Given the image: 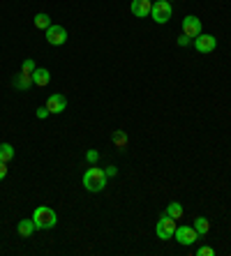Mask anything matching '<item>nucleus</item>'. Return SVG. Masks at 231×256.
Segmentation results:
<instances>
[{"label": "nucleus", "instance_id": "f257e3e1", "mask_svg": "<svg viewBox=\"0 0 231 256\" xmlns=\"http://www.w3.org/2000/svg\"><path fill=\"white\" fill-rule=\"evenodd\" d=\"M84 187L88 192H102L106 187V173L100 166H90L84 173Z\"/></svg>", "mask_w": 231, "mask_h": 256}, {"label": "nucleus", "instance_id": "f03ea898", "mask_svg": "<svg viewBox=\"0 0 231 256\" xmlns=\"http://www.w3.org/2000/svg\"><path fill=\"white\" fill-rule=\"evenodd\" d=\"M32 222H35L37 228H54L56 222H58V214H56V210L49 208V206H40V208H35V212H32Z\"/></svg>", "mask_w": 231, "mask_h": 256}, {"label": "nucleus", "instance_id": "7ed1b4c3", "mask_svg": "<svg viewBox=\"0 0 231 256\" xmlns=\"http://www.w3.org/2000/svg\"><path fill=\"white\" fill-rule=\"evenodd\" d=\"M155 233H158V238H162V240H171L174 238V233H176V220L164 212L162 217H160Z\"/></svg>", "mask_w": 231, "mask_h": 256}, {"label": "nucleus", "instance_id": "20e7f679", "mask_svg": "<svg viewBox=\"0 0 231 256\" xmlns=\"http://www.w3.org/2000/svg\"><path fill=\"white\" fill-rule=\"evenodd\" d=\"M152 21L155 24H166L171 18V2L169 0H158V2H152Z\"/></svg>", "mask_w": 231, "mask_h": 256}, {"label": "nucleus", "instance_id": "39448f33", "mask_svg": "<svg viewBox=\"0 0 231 256\" xmlns=\"http://www.w3.org/2000/svg\"><path fill=\"white\" fill-rule=\"evenodd\" d=\"M44 32H46V42H49L51 46H62V44L67 42V30L62 28V26L51 24L49 30H44Z\"/></svg>", "mask_w": 231, "mask_h": 256}, {"label": "nucleus", "instance_id": "423d86ee", "mask_svg": "<svg viewBox=\"0 0 231 256\" xmlns=\"http://www.w3.org/2000/svg\"><path fill=\"white\" fill-rule=\"evenodd\" d=\"M215 46H218V40L213 35H208V32H201V35L194 37V48L199 54H213Z\"/></svg>", "mask_w": 231, "mask_h": 256}, {"label": "nucleus", "instance_id": "0eeeda50", "mask_svg": "<svg viewBox=\"0 0 231 256\" xmlns=\"http://www.w3.org/2000/svg\"><path fill=\"white\" fill-rule=\"evenodd\" d=\"M174 238H176L180 244H194L196 240H199V233L194 231V226H176Z\"/></svg>", "mask_w": 231, "mask_h": 256}, {"label": "nucleus", "instance_id": "6e6552de", "mask_svg": "<svg viewBox=\"0 0 231 256\" xmlns=\"http://www.w3.org/2000/svg\"><path fill=\"white\" fill-rule=\"evenodd\" d=\"M44 106L49 108V114H62V111L67 108V97L60 95V92H56V95H51L49 100H46Z\"/></svg>", "mask_w": 231, "mask_h": 256}, {"label": "nucleus", "instance_id": "1a4fd4ad", "mask_svg": "<svg viewBox=\"0 0 231 256\" xmlns=\"http://www.w3.org/2000/svg\"><path fill=\"white\" fill-rule=\"evenodd\" d=\"M130 10H132V14H134L136 18H146V16H150L152 0H132Z\"/></svg>", "mask_w": 231, "mask_h": 256}, {"label": "nucleus", "instance_id": "9d476101", "mask_svg": "<svg viewBox=\"0 0 231 256\" xmlns=\"http://www.w3.org/2000/svg\"><path fill=\"white\" fill-rule=\"evenodd\" d=\"M182 35H188V37H196L201 35V21L196 16H185L182 18Z\"/></svg>", "mask_w": 231, "mask_h": 256}, {"label": "nucleus", "instance_id": "9b49d317", "mask_svg": "<svg viewBox=\"0 0 231 256\" xmlns=\"http://www.w3.org/2000/svg\"><path fill=\"white\" fill-rule=\"evenodd\" d=\"M51 81V72L44 70V67H37L35 72H32V84L40 86V88H44V86H49Z\"/></svg>", "mask_w": 231, "mask_h": 256}, {"label": "nucleus", "instance_id": "f8f14e48", "mask_svg": "<svg viewBox=\"0 0 231 256\" xmlns=\"http://www.w3.org/2000/svg\"><path fill=\"white\" fill-rule=\"evenodd\" d=\"M35 222L32 220H21L18 222V226H16V231H18V236H21V238H30L32 233H35Z\"/></svg>", "mask_w": 231, "mask_h": 256}, {"label": "nucleus", "instance_id": "ddd939ff", "mask_svg": "<svg viewBox=\"0 0 231 256\" xmlns=\"http://www.w3.org/2000/svg\"><path fill=\"white\" fill-rule=\"evenodd\" d=\"M32 86V74H28V72H21V74H16V78H14V88L18 90H28Z\"/></svg>", "mask_w": 231, "mask_h": 256}, {"label": "nucleus", "instance_id": "4468645a", "mask_svg": "<svg viewBox=\"0 0 231 256\" xmlns=\"http://www.w3.org/2000/svg\"><path fill=\"white\" fill-rule=\"evenodd\" d=\"M192 226H194V231L199 233V236H206V233L210 231V222H208L206 217H196Z\"/></svg>", "mask_w": 231, "mask_h": 256}, {"label": "nucleus", "instance_id": "2eb2a0df", "mask_svg": "<svg viewBox=\"0 0 231 256\" xmlns=\"http://www.w3.org/2000/svg\"><path fill=\"white\" fill-rule=\"evenodd\" d=\"M14 160V148L10 143H0V162H12Z\"/></svg>", "mask_w": 231, "mask_h": 256}, {"label": "nucleus", "instance_id": "dca6fc26", "mask_svg": "<svg viewBox=\"0 0 231 256\" xmlns=\"http://www.w3.org/2000/svg\"><path fill=\"white\" fill-rule=\"evenodd\" d=\"M182 212H185V210H182V206H180V203H176V201L166 206V214H169V217H174L176 222L182 217Z\"/></svg>", "mask_w": 231, "mask_h": 256}, {"label": "nucleus", "instance_id": "f3484780", "mask_svg": "<svg viewBox=\"0 0 231 256\" xmlns=\"http://www.w3.org/2000/svg\"><path fill=\"white\" fill-rule=\"evenodd\" d=\"M49 26H51L49 14H37V16H35V28H40V30H49Z\"/></svg>", "mask_w": 231, "mask_h": 256}, {"label": "nucleus", "instance_id": "a211bd4d", "mask_svg": "<svg viewBox=\"0 0 231 256\" xmlns=\"http://www.w3.org/2000/svg\"><path fill=\"white\" fill-rule=\"evenodd\" d=\"M114 143L118 146V148H125V146H128V134L118 130V132L114 134Z\"/></svg>", "mask_w": 231, "mask_h": 256}, {"label": "nucleus", "instance_id": "6ab92c4d", "mask_svg": "<svg viewBox=\"0 0 231 256\" xmlns=\"http://www.w3.org/2000/svg\"><path fill=\"white\" fill-rule=\"evenodd\" d=\"M37 70V65H35V60L32 58H28V60H24V67H21V72H28V74H32V72Z\"/></svg>", "mask_w": 231, "mask_h": 256}, {"label": "nucleus", "instance_id": "aec40b11", "mask_svg": "<svg viewBox=\"0 0 231 256\" xmlns=\"http://www.w3.org/2000/svg\"><path fill=\"white\" fill-rule=\"evenodd\" d=\"M86 160L90 162V164H95V162L100 160V152L98 150H88V152H86Z\"/></svg>", "mask_w": 231, "mask_h": 256}, {"label": "nucleus", "instance_id": "412c9836", "mask_svg": "<svg viewBox=\"0 0 231 256\" xmlns=\"http://www.w3.org/2000/svg\"><path fill=\"white\" fill-rule=\"evenodd\" d=\"M35 116H37L40 120H44V118H49L51 114H49V108H46V106H40V108H37V114H35Z\"/></svg>", "mask_w": 231, "mask_h": 256}, {"label": "nucleus", "instance_id": "4be33fe9", "mask_svg": "<svg viewBox=\"0 0 231 256\" xmlns=\"http://www.w3.org/2000/svg\"><path fill=\"white\" fill-rule=\"evenodd\" d=\"M196 254H199V256H213V254H215V250H213V247H201V250L196 252Z\"/></svg>", "mask_w": 231, "mask_h": 256}, {"label": "nucleus", "instance_id": "5701e85b", "mask_svg": "<svg viewBox=\"0 0 231 256\" xmlns=\"http://www.w3.org/2000/svg\"><path fill=\"white\" fill-rule=\"evenodd\" d=\"M5 176H7V164L0 162V180H5Z\"/></svg>", "mask_w": 231, "mask_h": 256}, {"label": "nucleus", "instance_id": "b1692460", "mask_svg": "<svg viewBox=\"0 0 231 256\" xmlns=\"http://www.w3.org/2000/svg\"><path fill=\"white\" fill-rule=\"evenodd\" d=\"M178 44H180V46H188V44H190V37L188 35H180V37H178Z\"/></svg>", "mask_w": 231, "mask_h": 256}, {"label": "nucleus", "instance_id": "393cba45", "mask_svg": "<svg viewBox=\"0 0 231 256\" xmlns=\"http://www.w3.org/2000/svg\"><path fill=\"white\" fill-rule=\"evenodd\" d=\"M104 173H106V178H111V176H116V173H118V168H116V166H109Z\"/></svg>", "mask_w": 231, "mask_h": 256}]
</instances>
